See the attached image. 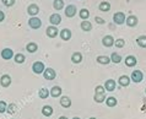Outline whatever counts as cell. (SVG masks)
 I'll list each match as a JSON object with an SVG mask.
<instances>
[{"instance_id": "7402d4cb", "label": "cell", "mask_w": 146, "mask_h": 119, "mask_svg": "<svg viewBox=\"0 0 146 119\" xmlns=\"http://www.w3.org/2000/svg\"><path fill=\"white\" fill-rule=\"evenodd\" d=\"M62 92H63L62 87H59V86H54V87L50 90V96L54 97V98L60 97V96H62Z\"/></svg>"}, {"instance_id": "44dd1931", "label": "cell", "mask_w": 146, "mask_h": 119, "mask_svg": "<svg viewBox=\"0 0 146 119\" xmlns=\"http://www.w3.org/2000/svg\"><path fill=\"white\" fill-rule=\"evenodd\" d=\"M97 103H102V102L106 101V92H97L95 93V97H93Z\"/></svg>"}, {"instance_id": "4fadbf2b", "label": "cell", "mask_w": 146, "mask_h": 119, "mask_svg": "<svg viewBox=\"0 0 146 119\" xmlns=\"http://www.w3.org/2000/svg\"><path fill=\"white\" fill-rule=\"evenodd\" d=\"M115 81L114 80H112V79H109V80H106V82H104V88L107 90V91L109 92H112V91H114L115 90Z\"/></svg>"}, {"instance_id": "83f0119b", "label": "cell", "mask_w": 146, "mask_h": 119, "mask_svg": "<svg viewBox=\"0 0 146 119\" xmlns=\"http://www.w3.org/2000/svg\"><path fill=\"white\" fill-rule=\"evenodd\" d=\"M106 103H107L108 107H114V106H117V103H118V101H117L115 97H107Z\"/></svg>"}, {"instance_id": "3957f363", "label": "cell", "mask_w": 146, "mask_h": 119, "mask_svg": "<svg viewBox=\"0 0 146 119\" xmlns=\"http://www.w3.org/2000/svg\"><path fill=\"white\" fill-rule=\"evenodd\" d=\"M130 79H131V81H134L135 84H139V82H141V81H143V79H144V74L141 72L140 70H134V71L131 72Z\"/></svg>"}, {"instance_id": "8d00e7d4", "label": "cell", "mask_w": 146, "mask_h": 119, "mask_svg": "<svg viewBox=\"0 0 146 119\" xmlns=\"http://www.w3.org/2000/svg\"><path fill=\"white\" fill-rule=\"evenodd\" d=\"M3 1V4L5 6H7V7H10V6H13L14 4H15V0H1Z\"/></svg>"}, {"instance_id": "8992f818", "label": "cell", "mask_w": 146, "mask_h": 119, "mask_svg": "<svg viewBox=\"0 0 146 119\" xmlns=\"http://www.w3.org/2000/svg\"><path fill=\"white\" fill-rule=\"evenodd\" d=\"M13 57H15L13 49H10V48H5V49H3V51H1V58H3V59H5V60H10L11 58H13Z\"/></svg>"}, {"instance_id": "5b68a950", "label": "cell", "mask_w": 146, "mask_h": 119, "mask_svg": "<svg viewBox=\"0 0 146 119\" xmlns=\"http://www.w3.org/2000/svg\"><path fill=\"white\" fill-rule=\"evenodd\" d=\"M28 26H30L31 28H33V30H37V28H39L40 26H42V21L38 19V17H31L30 20H28Z\"/></svg>"}, {"instance_id": "f1b7e54d", "label": "cell", "mask_w": 146, "mask_h": 119, "mask_svg": "<svg viewBox=\"0 0 146 119\" xmlns=\"http://www.w3.org/2000/svg\"><path fill=\"white\" fill-rule=\"evenodd\" d=\"M136 43L139 44V47L146 48V36H140L136 38Z\"/></svg>"}, {"instance_id": "836d02e7", "label": "cell", "mask_w": 146, "mask_h": 119, "mask_svg": "<svg viewBox=\"0 0 146 119\" xmlns=\"http://www.w3.org/2000/svg\"><path fill=\"white\" fill-rule=\"evenodd\" d=\"M16 109H17V106H16L15 103H11V104H9V107H7L6 112L9 113V114H15L16 113Z\"/></svg>"}, {"instance_id": "ffe728a7", "label": "cell", "mask_w": 146, "mask_h": 119, "mask_svg": "<svg viewBox=\"0 0 146 119\" xmlns=\"http://www.w3.org/2000/svg\"><path fill=\"white\" fill-rule=\"evenodd\" d=\"M71 61L74 64H79L82 61V54H81L80 52H75V53H72V55H71Z\"/></svg>"}, {"instance_id": "6da1fadb", "label": "cell", "mask_w": 146, "mask_h": 119, "mask_svg": "<svg viewBox=\"0 0 146 119\" xmlns=\"http://www.w3.org/2000/svg\"><path fill=\"white\" fill-rule=\"evenodd\" d=\"M125 20H127V17H125V14L124 12H115L114 15H113V21H114V23L117 25H123L125 22Z\"/></svg>"}, {"instance_id": "7bdbcfd3", "label": "cell", "mask_w": 146, "mask_h": 119, "mask_svg": "<svg viewBox=\"0 0 146 119\" xmlns=\"http://www.w3.org/2000/svg\"><path fill=\"white\" fill-rule=\"evenodd\" d=\"M144 110H146V104H145V107H144Z\"/></svg>"}, {"instance_id": "ab89813d", "label": "cell", "mask_w": 146, "mask_h": 119, "mask_svg": "<svg viewBox=\"0 0 146 119\" xmlns=\"http://www.w3.org/2000/svg\"><path fill=\"white\" fill-rule=\"evenodd\" d=\"M58 119H68V118H66V117H64V116H62V117H59Z\"/></svg>"}, {"instance_id": "d6986e66", "label": "cell", "mask_w": 146, "mask_h": 119, "mask_svg": "<svg viewBox=\"0 0 146 119\" xmlns=\"http://www.w3.org/2000/svg\"><path fill=\"white\" fill-rule=\"evenodd\" d=\"M60 106L64 108H69L71 107V100L69 98L68 96H63L62 98H60Z\"/></svg>"}, {"instance_id": "ba28073f", "label": "cell", "mask_w": 146, "mask_h": 119, "mask_svg": "<svg viewBox=\"0 0 146 119\" xmlns=\"http://www.w3.org/2000/svg\"><path fill=\"white\" fill-rule=\"evenodd\" d=\"M114 38L111 36V35H108V36H104L103 37V39H102V43H103V46L104 47H107V48H109V47H112V46H114Z\"/></svg>"}, {"instance_id": "277c9868", "label": "cell", "mask_w": 146, "mask_h": 119, "mask_svg": "<svg viewBox=\"0 0 146 119\" xmlns=\"http://www.w3.org/2000/svg\"><path fill=\"white\" fill-rule=\"evenodd\" d=\"M43 76H44V79H46V80L52 81V80H54V79H55L56 74H55V70H54V69L48 68V69H46V70H44Z\"/></svg>"}, {"instance_id": "b9f144b4", "label": "cell", "mask_w": 146, "mask_h": 119, "mask_svg": "<svg viewBox=\"0 0 146 119\" xmlns=\"http://www.w3.org/2000/svg\"><path fill=\"white\" fill-rule=\"evenodd\" d=\"M90 119H97V118H95V117H92V118H90Z\"/></svg>"}, {"instance_id": "ac0fdd59", "label": "cell", "mask_w": 146, "mask_h": 119, "mask_svg": "<svg viewBox=\"0 0 146 119\" xmlns=\"http://www.w3.org/2000/svg\"><path fill=\"white\" fill-rule=\"evenodd\" d=\"M97 60V63H100V64H102V65H108L109 63H111V58L107 55H98L96 58Z\"/></svg>"}, {"instance_id": "8fae6325", "label": "cell", "mask_w": 146, "mask_h": 119, "mask_svg": "<svg viewBox=\"0 0 146 119\" xmlns=\"http://www.w3.org/2000/svg\"><path fill=\"white\" fill-rule=\"evenodd\" d=\"M76 6L75 5H68L65 7V15L66 17H74V16L76 15Z\"/></svg>"}, {"instance_id": "f35d334b", "label": "cell", "mask_w": 146, "mask_h": 119, "mask_svg": "<svg viewBox=\"0 0 146 119\" xmlns=\"http://www.w3.org/2000/svg\"><path fill=\"white\" fill-rule=\"evenodd\" d=\"M4 19H5V14H4V12L0 10V22H3V21H4Z\"/></svg>"}, {"instance_id": "52a82bcc", "label": "cell", "mask_w": 146, "mask_h": 119, "mask_svg": "<svg viewBox=\"0 0 146 119\" xmlns=\"http://www.w3.org/2000/svg\"><path fill=\"white\" fill-rule=\"evenodd\" d=\"M27 12H28V15H31L32 17H35L36 15L39 12V7L37 4H31V5H28L27 7Z\"/></svg>"}, {"instance_id": "4dcf8cb0", "label": "cell", "mask_w": 146, "mask_h": 119, "mask_svg": "<svg viewBox=\"0 0 146 119\" xmlns=\"http://www.w3.org/2000/svg\"><path fill=\"white\" fill-rule=\"evenodd\" d=\"M53 7L55 10H62L63 7H64V1L63 0H54L53 1Z\"/></svg>"}, {"instance_id": "2e32d148", "label": "cell", "mask_w": 146, "mask_h": 119, "mask_svg": "<svg viewBox=\"0 0 146 119\" xmlns=\"http://www.w3.org/2000/svg\"><path fill=\"white\" fill-rule=\"evenodd\" d=\"M136 63H137V60H136V58H135L134 55H128L127 59H125V65H127V66H129V68L135 66Z\"/></svg>"}, {"instance_id": "ee69618b", "label": "cell", "mask_w": 146, "mask_h": 119, "mask_svg": "<svg viewBox=\"0 0 146 119\" xmlns=\"http://www.w3.org/2000/svg\"><path fill=\"white\" fill-rule=\"evenodd\" d=\"M145 93H146V88H145Z\"/></svg>"}, {"instance_id": "30bf717a", "label": "cell", "mask_w": 146, "mask_h": 119, "mask_svg": "<svg viewBox=\"0 0 146 119\" xmlns=\"http://www.w3.org/2000/svg\"><path fill=\"white\" fill-rule=\"evenodd\" d=\"M0 84H1L3 87H9L11 85V76L5 74V75H3L0 77Z\"/></svg>"}, {"instance_id": "9a60e30c", "label": "cell", "mask_w": 146, "mask_h": 119, "mask_svg": "<svg viewBox=\"0 0 146 119\" xmlns=\"http://www.w3.org/2000/svg\"><path fill=\"white\" fill-rule=\"evenodd\" d=\"M130 81H131V79L128 75H121L119 77L118 82H119L120 86H123V87H127V86H129V84H130Z\"/></svg>"}, {"instance_id": "d6a6232c", "label": "cell", "mask_w": 146, "mask_h": 119, "mask_svg": "<svg viewBox=\"0 0 146 119\" xmlns=\"http://www.w3.org/2000/svg\"><path fill=\"white\" fill-rule=\"evenodd\" d=\"M111 61H113V63H115V64H119L120 61H121V57L119 54H117V53H112Z\"/></svg>"}, {"instance_id": "e0dca14e", "label": "cell", "mask_w": 146, "mask_h": 119, "mask_svg": "<svg viewBox=\"0 0 146 119\" xmlns=\"http://www.w3.org/2000/svg\"><path fill=\"white\" fill-rule=\"evenodd\" d=\"M60 38L63 41H69L71 38V31L69 28H64V30L60 31Z\"/></svg>"}, {"instance_id": "d4e9b609", "label": "cell", "mask_w": 146, "mask_h": 119, "mask_svg": "<svg viewBox=\"0 0 146 119\" xmlns=\"http://www.w3.org/2000/svg\"><path fill=\"white\" fill-rule=\"evenodd\" d=\"M49 95H50V91H48V88H46V87L40 88L39 92H38V96H39V98H42V100H46V98H48V96H49Z\"/></svg>"}, {"instance_id": "f546056e", "label": "cell", "mask_w": 146, "mask_h": 119, "mask_svg": "<svg viewBox=\"0 0 146 119\" xmlns=\"http://www.w3.org/2000/svg\"><path fill=\"white\" fill-rule=\"evenodd\" d=\"M79 15H80L81 20H87L88 17H90V11H88L87 9H81Z\"/></svg>"}, {"instance_id": "1f68e13d", "label": "cell", "mask_w": 146, "mask_h": 119, "mask_svg": "<svg viewBox=\"0 0 146 119\" xmlns=\"http://www.w3.org/2000/svg\"><path fill=\"white\" fill-rule=\"evenodd\" d=\"M14 59H15V61L17 64H22L23 61H25V55L22 54V53H17V54H15V57H14Z\"/></svg>"}, {"instance_id": "7a4b0ae2", "label": "cell", "mask_w": 146, "mask_h": 119, "mask_svg": "<svg viewBox=\"0 0 146 119\" xmlns=\"http://www.w3.org/2000/svg\"><path fill=\"white\" fill-rule=\"evenodd\" d=\"M32 70H33L35 74H43L44 70H46V68H44V64L42 61H35L33 65H32Z\"/></svg>"}, {"instance_id": "cb8c5ba5", "label": "cell", "mask_w": 146, "mask_h": 119, "mask_svg": "<svg viewBox=\"0 0 146 119\" xmlns=\"http://www.w3.org/2000/svg\"><path fill=\"white\" fill-rule=\"evenodd\" d=\"M98 9H100V11L107 12V11L111 10V4H109L108 1H101L100 5H98Z\"/></svg>"}, {"instance_id": "60d3db41", "label": "cell", "mask_w": 146, "mask_h": 119, "mask_svg": "<svg viewBox=\"0 0 146 119\" xmlns=\"http://www.w3.org/2000/svg\"><path fill=\"white\" fill-rule=\"evenodd\" d=\"M72 119H81V118H79V117H74V118H72Z\"/></svg>"}, {"instance_id": "7c38bea8", "label": "cell", "mask_w": 146, "mask_h": 119, "mask_svg": "<svg viewBox=\"0 0 146 119\" xmlns=\"http://www.w3.org/2000/svg\"><path fill=\"white\" fill-rule=\"evenodd\" d=\"M49 22L52 23V26H56V25H60V22H62V16H60L59 14H53V15H50Z\"/></svg>"}, {"instance_id": "5bb4252c", "label": "cell", "mask_w": 146, "mask_h": 119, "mask_svg": "<svg viewBox=\"0 0 146 119\" xmlns=\"http://www.w3.org/2000/svg\"><path fill=\"white\" fill-rule=\"evenodd\" d=\"M47 36L49 38H54V37L58 36V28L55 26H48L47 27Z\"/></svg>"}, {"instance_id": "e575fe53", "label": "cell", "mask_w": 146, "mask_h": 119, "mask_svg": "<svg viewBox=\"0 0 146 119\" xmlns=\"http://www.w3.org/2000/svg\"><path fill=\"white\" fill-rule=\"evenodd\" d=\"M124 44H125V41L123 39V38H118L114 42V46L117 47V48H123L124 47Z\"/></svg>"}, {"instance_id": "484cf974", "label": "cell", "mask_w": 146, "mask_h": 119, "mask_svg": "<svg viewBox=\"0 0 146 119\" xmlns=\"http://www.w3.org/2000/svg\"><path fill=\"white\" fill-rule=\"evenodd\" d=\"M42 114L44 117H50L52 114H53V108H52L50 106H44L42 108Z\"/></svg>"}, {"instance_id": "74e56055", "label": "cell", "mask_w": 146, "mask_h": 119, "mask_svg": "<svg viewBox=\"0 0 146 119\" xmlns=\"http://www.w3.org/2000/svg\"><path fill=\"white\" fill-rule=\"evenodd\" d=\"M95 21H96L97 23H100V25H103L104 22H106V21H104V20H103L102 17H98V16H96V17H95Z\"/></svg>"}, {"instance_id": "4316f807", "label": "cell", "mask_w": 146, "mask_h": 119, "mask_svg": "<svg viewBox=\"0 0 146 119\" xmlns=\"http://www.w3.org/2000/svg\"><path fill=\"white\" fill-rule=\"evenodd\" d=\"M26 49H27V52H30V53H35V52H37L38 46H37V43H35V42H30L26 46Z\"/></svg>"}, {"instance_id": "9c48e42d", "label": "cell", "mask_w": 146, "mask_h": 119, "mask_svg": "<svg viewBox=\"0 0 146 119\" xmlns=\"http://www.w3.org/2000/svg\"><path fill=\"white\" fill-rule=\"evenodd\" d=\"M125 22H127V25L129 27H135L137 25V22H139V19H137L135 15H130V16H128L127 17Z\"/></svg>"}, {"instance_id": "603a6c76", "label": "cell", "mask_w": 146, "mask_h": 119, "mask_svg": "<svg viewBox=\"0 0 146 119\" xmlns=\"http://www.w3.org/2000/svg\"><path fill=\"white\" fill-rule=\"evenodd\" d=\"M81 30L85 32H90L92 30V23L90 21H87V20H84V21L81 22Z\"/></svg>"}, {"instance_id": "d590c367", "label": "cell", "mask_w": 146, "mask_h": 119, "mask_svg": "<svg viewBox=\"0 0 146 119\" xmlns=\"http://www.w3.org/2000/svg\"><path fill=\"white\" fill-rule=\"evenodd\" d=\"M7 109V104L5 101H0V113H5Z\"/></svg>"}]
</instances>
